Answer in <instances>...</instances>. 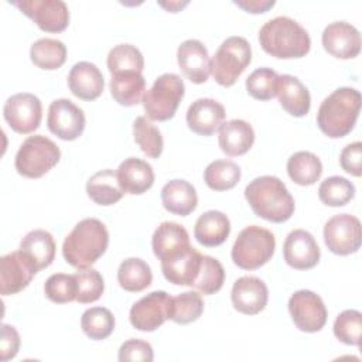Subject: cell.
<instances>
[{"mask_svg": "<svg viewBox=\"0 0 362 362\" xmlns=\"http://www.w3.org/2000/svg\"><path fill=\"white\" fill-rule=\"evenodd\" d=\"M109 232L99 219L85 218L66 235L62 255L72 267L89 269L107 249Z\"/></svg>", "mask_w": 362, "mask_h": 362, "instance_id": "cell-1", "label": "cell"}, {"mask_svg": "<svg viewBox=\"0 0 362 362\" xmlns=\"http://www.w3.org/2000/svg\"><path fill=\"white\" fill-rule=\"evenodd\" d=\"M245 198L257 216L274 223L286 222L294 212L291 194L274 175H262L250 181L245 188Z\"/></svg>", "mask_w": 362, "mask_h": 362, "instance_id": "cell-2", "label": "cell"}, {"mask_svg": "<svg viewBox=\"0 0 362 362\" xmlns=\"http://www.w3.org/2000/svg\"><path fill=\"white\" fill-rule=\"evenodd\" d=\"M259 42L263 51L283 59L301 58L311 48L307 30L287 16L266 21L259 30Z\"/></svg>", "mask_w": 362, "mask_h": 362, "instance_id": "cell-3", "label": "cell"}, {"mask_svg": "<svg viewBox=\"0 0 362 362\" xmlns=\"http://www.w3.org/2000/svg\"><path fill=\"white\" fill-rule=\"evenodd\" d=\"M361 110V93L355 88L342 86L328 95L320 105L317 124L320 130L331 137L346 136L355 126Z\"/></svg>", "mask_w": 362, "mask_h": 362, "instance_id": "cell-4", "label": "cell"}, {"mask_svg": "<svg viewBox=\"0 0 362 362\" xmlns=\"http://www.w3.org/2000/svg\"><path fill=\"white\" fill-rule=\"evenodd\" d=\"M276 247L274 235L262 226L250 225L238 235L230 256L233 263L245 270H255L266 264Z\"/></svg>", "mask_w": 362, "mask_h": 362, "instance_id": "cell-5", "label": "cell"}, {"mask_svg": "<svg viewBox=\"0 0 362 362\" xmlns=\"http://www.w3.org/2000/svg\"><path fill=\"white\" fill-rule=\"evenodd\" d=\"M252 61V48L246 38H226L211 59V74L216 83L232 86Z\"/></svg>", "mask_w": 362, "mask_h": 362, "instance_id": "cell-6", "label": "cell"}, {"mask_svg": "<svg viewBox=\"0 0 362 362\" xmlns=\"http://www.w3.org/2000/svg\"><path fill=\"white\" fill-rule=\"evenodd\" d=\"M59 157L61 151L51 139L34 134L21 143L14 165L18 174L27 178H40L57 165Z\"/></svg>", "mask_w": 362, "mask_h": 362, "instance_id": "cell-7", "label": "cell"}, {"mask_svg": "<svg viewBox=\"0 0 362 362\" xmlns=\"http://www.w3.org/2000/svg\"><path fill=\"white\" fill-rule=\"evenodd\" d=\"M185 86L177 74L160 75L143 96V107L148 119L165 122L171 119L184 98Z\"/></svg>", "mask_w": 362, "mask_h": 362, "instance_id": "cell-8", "label": "cell"}, {"mask_svg": "<svg viewBox=\"0 0 362 362\" xmlns=\"http://www.w3.org/2000/svg\"><path fill=\"white\" fill-rule=\"evenodd\" d=\"M324 240L335 255L346 256L355 253L362 242L361 221L349 214L334 215L324 226Z\"/></svg>", "mask_w": 362, "mask_h": 362, "instance_id": "cell-9", "label": "cell"}, {"mask_svg": "<svg viewBox=\"0 0 362 362\" xmlns=\"http://www.w3.org/2000/svg\"><path fill=\"white\" fill-rule=\"evenodd\" d=\"M42 31L61 33L69 24V10L62 0H16L11 1Z\"/></svg>", "mask_w": 362, "mask_h": 362, "instance_id": "cell-10", "label": "cell"}, {"mask_svg": "<svg viewBox=\"0 0 362 362\" xmlns=\"http://www.w3.org/2000/svg\"><path fill=\"white\" fill-rule=\"evenodd\" d=\"M288 311L300 331L317 332L327 322V308L322 298L311 290H298L288 300Z\"/></svg>", "mask_w": 362, "mask_h": 362, "instance_id": "cell-11", "label": "cell"}, {"mask_svg": "<svg viewBox=\"0 0 362 362\" xmlns=\"http://www.w3.org/2000/svg\"><path fill=\"white\" fill-rule=\"evenodd\" d=\"M3 116L8 126L21 134H27L38 129L42 117L41 100L28 92L10 96L3 106Z\"/></svg>", "mask_w": 362, "mask_h": 362, "instance_id": "cell-12", "label": "cell"}, {"mask_svg": "<svg viewBox=\"0 0 362 362\" xmlns=\"http://www.w3.org/2000/svg\"><path fill=\"white\" fill-rule=\"evenodd\" d=\"M170 300L171 297L163 290L151 291L141 297L130 308L129 318L132 325L144 332L156 331L168 320Z\"/></svg>", "mask_w": 362, "mask_h": 362, "instance_id": "cell-13", "label": "cell"}, {"mask_svg": "<svg viewBox=\"0 0 362 362\" xmlns=\"http://www.w3.org/2000/svg\"><path fill=\"white\" fill-rule=\"evenodd\" d=\"M38 269L21 249L7 253L0 259V293L11 296L25 288Z\"/></svg>", "mask_w": 362, "mask_h": 362, "instance_id": "cell-14", "label": "cell"}, {"mask_svg": "<svg viewBox=\"0 0 362 362\" xmlns=\"http://www.w3.org/2000/svg\"><path fill=\"white\" fill-rule=\"evenodd\" d=\"M85 122L82 109L69 99H55L48 107L47 126L62 140L78 139L85 129Z\"/></svg>", "mask_w": 362, "mask_h": 362, "instance_id": "cell-15", "label": "cell"}, {"mask_svg": "<svg viewBox=\"0 0 362 362\" xmlns=\"http://www.w3.org/2000/svg\"><path fill=\"white\" fill-rule=\"evenodd\" d=\"M284 260L297 270L313 269L320 262V247L314 236L304 229L291 230L283 245Z\"/></svg>", "mask_w": 362, "mask_h": 362, "instance_id": "cell-16", "label": "cell"}, {"mask_svg": "<svg viewBox=\"0 0 362 362\" xmlns=\"http://www.w3.org/2000/svg\"><path fill=\"white\" fill-rule=\"evenodd\" d=\"M202 255L192 246L173 253L161 260L164 277L175 286H194L199 269Z\"/></svg>", "mask_w": 362, "mask_h": 362, "instance_id": "cell-17", "label": "cell"}, {"mask_svg": "<svg viewBox=\"0 0 362 362\" xmlns=\"http://www.w3.org/2000/svg\"><path fill=\"white\" fill-rule=\"evenodd\" d=\"M321 40L325 51L341 59L355 58L361 51V34L355 25L346 21L328 24Z\"/></svg>", "mask_w": 362, "mask_h": 362, "instance_id": "cell-18", "label": "cell"}, {"mask_svg": "<svg viewBox=\"0 0 362 362\" xmlns=\"http://www.w3.org/2000/svg\"><path fill=\"white\" fill-rule=\"evenodd\" d=\"M230 298L239 313L255 315L267 304V286L256 276H242L233 283Z\"/></svg>", "mask_w": 362, "mask_h": 362, "instance_id": "cell-19", "label": "cell"}, {"mask_svg": "<svg viewBox=\"0 0 362 362\" xmlns=\"http://www.w3.org/2000/svg\"><path fill=\"white\" fill-rule=\"evenodd\" d=\"M177 61L180 69L191 82H206L211 74V59L206 47L199 40L182 41L177 51Z\"/></svg>", "mask_w": 362, "mask_h": 362, "instance_id": "cell-20", "label": "cell"}, {"mask_svg": "<svg viewBox=\"0 0 362 362\" xmlns=\"http://www.w3.org/2000/svg\"><path fill=\"white\" fill-rule=\"evenodd\" d=\"M225 119V107L211 98H199L187 110L188 127L199 136L214 134Z\"/></svg>", "mask_w": 362, "mask_h": 362, "instance_id": "cell-21", "label": "cell"}, {"mask_svg": "<svg viewBox=\"0 0 362 362\" xmlns=\"http://www.w3.org/2000/svg\"><path fill=\"white\" fill-rule=\"evenodd\" d=\"M68 86L76 98L82 100H93L102 95L105 79L95 64L79 61L69 71Z\"/></svg>", "mask_w": 362, "mask_h": 362, "instance_id": "cell-22", "label": "cell"}, {"mask_svg": "<svg viewBox=\"0 0 362 362\" xmlns=\"http://www.w3.org/2000/svg\"><path fill=\"white\" fill-rule=\"evenodd\" d=\"M116 173L120 187L126 194H143L154 184L153 167L137 157H129L122 161Z\"/></svg>", "mask_w": 362, "mask_h": 362, "instance_id": "cell-23", "label": "cell"}, {"mask_svg": "<svg viewBox=\"0 0 362 362\" xmlns=\"http://www.w3.org/2000/svg\"><path fill=\"white\" fill-rule=\"evenodd\" d=\"M277 96L283 109L291 116H305L311 106L310 92L305 85L293 75H279Z\"/></svg>", "mask_w": 362, "mask_h": 362, "instance_id": "cell-24", "label": "cell"}, {"mask_svg": "<svg viewBox=\"0 0 362 362\" xmlns=\"http://www.w3.org/2000/svg\"><path fill=\"white\" fill-rule=\"evenodd\" d=\"M218 143L221 150L230 157L242 156L250 150L255 143L253 127L242 119H233L222 123L219 127Z\"/></svg>", "mask_w": 362, "mask_h": 362, "instance_id": "cell-25", "label": "cell"}, {"mask_svg": "<svg viewBox=\"0 0 362 362\" xmlns=\"http://www.w3.org/2000/svg\"><path fill=\"white\" fill-rule=\"evenodd\" d=\"M163 206L175 215H189L198 204V195L192 184L185 180H171L161 188Z\"/></svg>", "mask_w": 362, "mask_h": 362, "instance_id": "cell-26", "label": "cell"}, {"mask_svg": "<svg viewBox=\"0 0 362 362\" xmlns=\"http://www.w3.org/2000/svg\"><path fill=\"white\" fill-rule=\"evenodd\" d=\"M230 232L229 218L221 211H206L195 222L194 236L195 239L206 246L214 247L226 240Z\"/></svg>", "mask_w": 362, "mask_h": 362, "instance_id": "cell-27", "label": "cell"}, {"mask_svg": "<svg viewBox=\"0 0 362 362\" xmlns=\"http://www.w3.org/2000/svg\"><path fill=\"white\" fill-rule=\"evenodd\" d=\"M188 246H191L189 235L187 229L177 222L165 221L160 223L151 238L153 252L160 260Z\"/></svg>", "mask_w": 362, "mask_h": 362, "instance_id": "cell-28", "label": "cell"}, {"mask_svg": "<svg viewBox=\"0 0 362 362\" xmlns=\"http://www.w3.org/2000/svg\"><path fill=\"white\" fill-rule=\"evenodd\" d=\"M146 79L141 72H117L110 79V93L122 106H134L143 100Z\"/></svg>", "mask_w": 362, "mask_h": 362, "instance_id": "cell-29", "label": "cell"}, {"mask_svg": "<svg viewBox=\"0 0 362 362\" xmlns=\"http://www.w3.org/2000/svg\"><path fill=\"white\" fill-rule=\"evenodd\" d=\"M86 192L95 204L105 206L116 204L124 195L117 173L110 168L95 173L86 182Z\"/></svg>", "mask_w": 362, "mask_h": 362, "instance_id": "cell-30", "label": "cell"}, {"mask_svg": "<svg viewBox=\"0 0 362 362\" xmlns=\"http://www.w3.org/2000/svg\"><path fill=\"white\" fill-rule=\"evenodd\" d=\"M20 249L30 256L38 270L48 267L55 257L54 238L44 229H34L28 232L23 238Z\"/></svg>", "mask_w": 362, "mask_h": 362, "instance_id": "cell-31", "label": "cell"}, {"mask_svg": "<svg viewBox=\"0 0 362 362\" xmlns=\"http://www.w3.org/2000/svg\"><path fill=\"white\" fill-rule=\"evenodd\" d=\"M153 273L150 266L140 257H129L123 260L117 270V281L126 291L137 293L151 284Z\"/></svg>", "mask_w": 362, "mask_h": 362, "instance_id": "cell-32", "label": "cell"}, {"mask_svg": "<svg viewBox=\"0 0 362 362\" xmlns=\"http://www.w3.org/2000/svg\"><path fill=\"white\" fill-rule=\"evenodd\" d=\"M288 177L298 185H313L322 173L321 160L310 151H297L287 160Z\"/></svg>", "mask_w": 362, "mask_h": 362, "instance_id": "cell-33", "label": "cell"}, {"mask_svg": "<svg viewBox=\"0 0 362 362\" xmlns=\"http://www.w3.org/2000/svg\"><path fill=\"white\" fill-rule=\"evenodd\" d=\"M30 58L41 69H58L66 59V47L55 38H40L31 45Z\"/></svg>", "mask_w": 362, "mask_h": 362, "instance_id": "cell-34", "label": "cell"}, {"mask_svg": "<svg viewBox=\"0 0 362 362\" xmlns=\"http://www.w3.org/2000/svg\"><path fill=\"white\" fill-rule=\"evenodd\" d=\"M204 311V301L197 291H184L170 300L168 320L177 324H189L197 321Z\"/></svg>", "mask_w": 362, "mask_h": 362, "instance_id": "cell-35", "label": "cell"}, {"mask_svg": "<svg viewBox=\"0 0 362 362\" xmlns=\"http://www.w3.org/2000/svg\"><path fill=\"white\" fill-rule=\"evenodd\" d=\"M240 180V168L230 160H215L204 171L205 184L214 191L233 188Z\"/></svg>", "mask_w": 362, "mask_h": 362, "instance_id": "cell-36", "label": "cell"}, {"mask_svg": "<svg viewBox=\"0 0 362 362\" xmlns=\"http://www.w3.org/2000/svg\"><path fill=\"white\" fill-rule=\"evenodd\" d=\"M81 327L90 339H105L115 329V317L105 307H90L82 314Z\"/></svg>", "mask_w": 362, "mask_h": 362, "instance_id": "cell-37", "label": "cell"}, {"mask_svg": "<svg viewBox=\"0 0 362 362\" xmlns=\"http://www.w3.org/2000/svg\"><path fill=\"white\" fill-rule=\"evenodd\" d=\"M144 68V58L139 48L132 44H119L113 47L107 54V69L109 72H141Z\"/></svg>", "mask_w": 362, "mask_h": 362, "instance_id": "cell-38", "label": "cell"}, {"mask_svg": "<svg viewBox=\"0 0 362 362\" xmlns=\"http://www.w3.org/2000/svg\"><path fill=\"white\" fill-rule=\"evenodd\" d=\"M134 141L139 144L141 151L151 158H158L163 153L164 141L160 130L144 116L136 117L133 123Z\"/></svg>", "mask_w": 362, "mask_h": 362, "instance_id": "cell-39", "label": "cell"}, {"mask_svg": "<svg viewBox=\"0 0 362 362\" xmlns=\"http://www.w3.org/2000/svg\"><path fill=\"white\" fill-rule=\"evenodd\" d=\"M355 195V185L345 177L332 175L325 178L318 188L321 202L328 206H342Z\"/></svg>", "mask_w": 362, "mask_h": 362, "instance_id": "cell-40", "label": "cell"}, {"mask_svg": "<svg viewBox=\"0 0 362 362\" xmlns=\"http://www.w3.org/2000/svg\"><path fill=\"white\" fill-rule=\"evenodd\" d=\"M225 281V270L221 262L212 256L202 255L201 269L192 287L202 294H215L219 291Z\"/></svg>", "mask_w": 362, "mask_h": 362, "instance_id": "cell-41", "label": "cell"}, {"mask_svg": "<svg viewBox=\"0 0 362 362\" xmlns=\"http://www.w3.org/2000/svg\"><path fill=\"white\" fill-rule=\"evenodd\" d=\"M279 75L272 68H257L246 79L247 93L257 100H270L277 95Z\"/></svg>", "mask_w": 362, "mask_h": 362, "instance_id": "cell-42", "label": "cell"}, {"mask_svg": "<svg viewBox=\"0 0 362 362\" xmlns=\"http://www.w3.org/2000/svg\"><path fill=\"white\" fill-rule=\"evenodd\" d=\"M334 335L346 345H361L362 314L358 310H345L334 321Z\"/></svg>", "mask_w": 362, "mask_h": 362, "instance_id": "cell-43", "label": "cell"}, {"mask_svg": "<svg viewBox=\"0 0 362 362\" xmlns=\"http://www.w3.org/2000/svg\"><path fill=\"white\" fill-rule=\"evenodd\" d=\"M76 280V301L81 304L93 303L100 298L105 290L102 274L96 269H83L74 274Z\"/></svg>", "mask_w": 362, "mask_h": 362, "instance_id": "cell-44", "label": "cell"}, {"mask_svg": "<svg viewBox=\"0 0 362 362\" xmlns=\"http://www.w3.org/2000/svg\"><path fill=\"white\" fill-rule=\"evenodd\" d=\"M44 293L52 303H71L76 300V280L74 274H51L44 284Z\"/></svg>", "mask_w": 362, "mask_h": 362, "instance_id": "cell-45", "label": "cell"}, {"mask_svg": "<svg viewBox=\"0 0 362 362\" xmlns=\"http://www.w3.org/2000/svg\"><path fill=\"white\" fill-rule=\"evenodd\" d=\"M154 358L153 348L148 342L139 339V338H130L126 342L122 344L119 349V361H143V362H151Z\"/></svg>", "mask_w": 362, "mask_h": 362, "instance_id": "cell-46", "label": "cell"}, {"mask_svg": "<svg viewBox=\"0 0 362 362\" xmlns=\"http://www.w3.org/2000/svg\"><path fill=\"white\" fill-rule=\"evenodd\" d=\"M361 158H362V143L355 141L344 147L339 156V163L342 170H345L348 174L361 177L362 174V165H361Z\"/></svg>", "mask_w": 362, "mask_h": 362, "instance_id": "cell-47", "label": "cell"}, {"mask_svg": "<svg viewBox=\"0 0 362 362\" xmlns=\"http://www.w3.org/2000/svg\"><path fill=\"white\" fill-rule=\"evenodd\" d=\"M20 348V335L17 329L8 324L1 325V339H0V359L3 362L14 358Z\"/></svg>", "mask_w": 362, "mask_h": 362, "instance_id": "cell-48", "label": "cell"}, {"mask_svg": "<svg viewBox=\"0 0 362 362\" xmlns=\"http://www.w3.org/2000/svg\"><path fill=\"white\" fill-rule=\"evenodd\" d=\"M236 6L243 8L247 13H266L269 8H272L276 1L274 0H235L233 1Z\"/></svg>", "mask_w": 362, "mask_h": 362, "instance_id": "cell-49", "label": "cell"}, {"mask_svg": "<svg viewBox=\"0 0 362 362\" xmlns=\"http://www.w3.org/2000/svg\"><path fill=\"white\" fill-rule=\"evenodd\" d=\"M158 4H160V6H163L164 8H167L168 11H173V13H175V11H178L180 8H182L185 4H188V1H184V3H181V1H170V3H164V1H160Z\"/></svg>", "mask_w": 362, "mask_h": 362, "instance_id": "cell-50", "label": "cell"}]
</instances>
